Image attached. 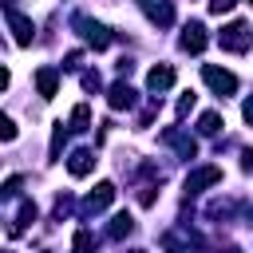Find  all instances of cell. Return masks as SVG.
Masks as SVG:
<instances>
[{
    "mask_svg": "<svg viewBox=\"0 0 253 253\" xmlns=\"http://www.w3.org/2000/svg\"><path fill=\"white\" fill-rule=\"evenodd\" d=\"M194 103H198V95H194V91H186V95L178 99V119H182V115H190V111H194Z\"/></svg>",
    "mask_w": 253,
    "mask_h": 253,
    "instance_id": "d6986e66",
    "label": "cell"
},
{
    "mask_svg": "<svg viewBox=\"0 0 253 253\" xmlns=\"http://www.w3.org/2000/svg\"><path fill=\"white\" fill-rule=\"evenodd\" d=\"M75 28L83 32V40H87L91 47H107V43H111V32H107L103 24H95V20H87V16H75Z\"/></svg>",
    "mask_w": 253,
    "mask_h": 253,
    "instance_id": "277c9868",
    "label": "cell"
},
{
    "mask_svg": "<svg viewBox=\"0 0 253 253\" xmlns=\"http://www.w3.org/2000/svg\"><path fill=\"white\" fill-rule=\"evenodd\" d=\"M146 16H150L154 24H170V20H174V8H170L166 0H162V4H146Z\"/></svg>",
    "mask_w": 253,
    "mask_h": 253,
    "instance_id": "5bb4252c",
    "label": "cell"
},
{
    "mask_svg": "<svg viewBox=\"0 0 253 253\" xmlns=\"http://www.w3.org/2000/svg\"><path fill=\"white\" fill-rule=\"evenodd\" d=\"M36 213H40V210H36V202H24V206H20V217L12 221V237H16V233H24V229L36 221Z\"/></svg>",
    "mask_w": 253,
    "mask_h": 253,
    "instance_id": "4fadbf2b",
    "label": "cell"
},
{
    "mask_svg": "<svg viewBox=\"0 0 253 253\" xmlns=\"http://www.w3.org/2000/svg\"><path fill=\"white\" fill-rule=\"evenodd\" d=\"M83 87H87V91H99V87H103V79H99L95 71H83Z\"/></svg>",
    "mask_w": 253,
    "mask_h": 253,
    "instance_id": "603a6c76",
    "label": "cell"
},
{
    "mask_svg": "<svg viewBox=\"0 0 253 253\" xmlns=\"http://www.w3.org/2000/svg\"><path fill=\"white\" fill-rule=\"evenodd\" d=\"M16 194H20V178H8L4 182V198H16Z\"/></svg>",
    "mask_w": 253,
    "mask_h": 253,
    "instance_id": "cb8c5ba5",
    "label": "cell"
},
{
    "mask_svg": "<svg viewBox=\"0 0 253 253\" xmlns=\"http://www.w3.org/2000/svg\"><path fill=\"white\" fill-rule=\"evenodd\" d=\"M213 182H221V170H217V166H202V170H194V174L186 178V194H202V190L213 186Z\"/></svg>",
    "mask_w": 253,
    "mask_h": 253,
    "instance_id": "5b68a950",
    "label": "cell"
},
{
    "mask_svg": "<svg viewBox=\"0 0 253 253\" xmlns=\"http://www.w3.org/2000/svg\"><path fill=\"white\" fill-rule=\"evenodd\" d=\"M233 4H237V0H210V12H213V16H221V12H233Z\"/></svg>",
    "mask_w": 253,
    "mask_h": 253,
    "instance_id": "7402d4cb",
    "label": "cell"
},
{
    "mask_svg": "<svg viewBox=\"0 0 253 253\" xmlns=\"http://www.w3.org/2000/svg\"><path fill=\"white\" fill-rule=\"evenodd\" d=\"M162 138H166L170 146H178V154H182V158H194V154H198V142H194V138H186V134H182V130H174V126H170Z\"/></svg>",
    "mask_w": 253,
    "mask_h": 253,
    "instance_id": "30bf717a",
    "label": "cell"
},
{
    "mask_svg": "<svg viewBox=\"0 0 253 253\" xmlns=\"http://www.w3.org/2000/svg\"><path fill=\"white\" fill-rule=\"evenodd\" d=\"M249 43H253V32H249V24H241V20H233V24L221 32V47H225V51H249Z\"/></svg>",
    "mask_w": 253,
    "mask_h": 253,
    "instance_id": "7a4b0ae2",
    "label": "cell"
},
{
    "mask_svg": "<svg viewBox=\"0 0 253 253\" xmlns=\"http://www.w3.org/2000/svg\"><path fill=\"white\" fill-rule=\"evenodd\" d=\"M4 16H8V28H12V36H16V43H32V36H36V24L16 8V4H4Z\"/></svg>",
    "mask_w": 253,
    "mask_h": 253,
    "instance_id": "6da1fadb",
    "label": "cell"
},
{
    "mask_svg": "<svg viewBox=\"0 0 253 253\" xmlns=\"http://www.w3.org/2000/svg\"><path fill=\"white\" fill-rule=\"evenodd\" d=\"M0 138H4V142L16 138V123H12V119H0Z\"/></svg>",
    "mask_w": 253,
    "mask_h": 253,
    "instance_id": "44dd1931",
    "label": "cell"
},
{
    "mask_svg": "<svg viewBox=\"0 0 253 253\" xmlns=\"http://www.w3.org/2000/svg\"><path fill=\"white\" fill-rule=\"evenodd\" d=\"M202 79H206L217 95H233V91H237V75H233V71H221V67H213V63L202 67Z\"/></svg>",
    "mask_w": 253,
    "mask_h": 253,
    "instance_id": "3957f363",
    "label": "cell"
},
{
    "mask_svg": "<svg viewBox=\"0 0 253 253\" xmlns=\"http://www.w3.org/2000/svg\"><path fill=\"white\" fill-rule=\"evenodd\" d=\"M130 229H134V221H130V213H119V217L111 221V237H115V241H119V237H126Z\"/></svg>",
    "mask_w": 253,
    "mask_h": 253,
    "instance_id": "2e32d148",
    "label": "cell"
},
{
    "mask_svg": "<svg viewBox=\"0 0 253 253\" xmlns=\"http://www.w3.org/2000/svg\"><path fill=\"white\" fill-rule=\"evenodd\" d=\"M67 170H71L75 178H87V174L95 170V154H91V150H75V154L67 158Z\"/></svg>",
    "mask_w": 253,
    "mask_h": 253,
    "instance_id": "9c48e42d",
    "label": "cell"
},
{
    "mask_svg": "<svg viewBox=\"0 0 253 253\" xmlns=\"http://www.w3.org/2000/svg\"><path fill=\"white\" fill-rule=\"evenodd\" d=\"M198 130H202V134H217V130H221V115H217V111H206V115L198 119Z\"/></svg>",
    "mask_w": 253,
    "mask_h": 253,
    "instance_id": "9a60e30c",
    "label": "cell"
},
{
    "mask_svg": "<svg viewBox=\"0 0 253 253\" xmlns=\"http://www.w3.org/2000/svg\"><path fill=\"white\" fill-rule=\"evenodd\" d=\"M221 253H237V249H233V245H229V249H221Z\"/></svg>",
    "mask_w": 253,
    "mask_h": 253,
    "instance_id": "484cf974",
    "label": "cell"
},
{
    "mask_svg": "<svg viewBox=\"0 0 253 253\" xmlns=\"http://www.w3.org/2000/svg\"><path fill=\"white\" fill-rule=\"evenodd\" d=\"M241 170H253V150H245V154H241Z\"/></svg>",
    "mask_w": 253,
    "mask_h": 253,
    "instance_id": "d4e9b609",
    "label": "cell"
},
{
    "mask_svg": "<svg viewBox=\"0 0 253 253\" xmlns=\"http://www.w3.org/2000/svg\"><path fill=\"white\" fill-rule=\"evenodd\" d=\"M36 87H40V95H43V99H51V95H55V87H59L55 67H40V71H36Z\"/></svg>",
    "mask_w": 253,
    "mask_h": 253,
    "instance_id": "7c38bea8",
    "label": "cell"
},
{
    "mask_svg": "<svg viewBox=\"0 0 253 253\" xmlns=\"http://www.w3.org/2000/svg\"><path fill=\"white\" fill-rule=\"evenodd\" d=\"M146 87H150V91H166V87H174V67H166V63L150 67V75H146Z\"/></svg>",
    "mask_w": 253,
    "mask_h": 253,
    "instance_id": "52a82bcc",
    "label": "cell"
},
{
    "mask_svg": "<svg viewBox=\"0 0 253 253\" xmlns=\"http://www.w3.org/2000/svg\"><path fill=\"white\" fill-rule=\"evenodd\" d=\"M111 198H115V186H111V182H99V186L87 194V210H107Z\"/></svg>",
    "mask_w": 253,
    "mask_h": 253,
    "instance_id": "8fae6325",
    "label": "cell"
},
{
    "mask_svg": "<svg viewBox=\"0 0 253 253\" xmlns=\"http://www.w3.org/2000/svg\"><path fill=\"white\" fill-rule=\"evenodd\" d=\"M107 103H111L115 111H123V107H134V87H130V83H115V87L107 91Z\"/></svg>",
    "mask_w": 253,
    "mask_h": 253,
    "instance_id": "ba28073f",
    "label": "cell"
},
{
    "mask_svg": "<svg viewBox=\"0 0 253 253\" xmlns=\"http://www.w3.org/2000/svg\"><path fill=\"white\" fill-rule=\"evenodd\" d=\"M87 123H91V111L79 103V107L71 111V130H87Z\"/></svg>",
    "mask_w": 253,
    "mask_h": 253,
    "instance_id": "e0dca14e",
    "label": "cell"
},
{
    "mask_svg": "<svg viewBox=\"0 0 253 253\" xmlns=\"http://www.w3.org/2000/svg\"><path fill=\"white\" fill-rule=\"evenodd\" d=\"M206 43H210V40H206V28H202V24H186V28H182V51H194V55H198Z\"/></svg>",
    "mask_w": 253,
    "mask_h": 253,
    "instance_id": "8992f818",
    "label": "cell"
},
{
    "mask_svg": "<svg viewBox=\"0 0 253 253\" xmlns=\"http://www.w3.org/2000/svg\"><path fill=\"white\" fill-rule=\"evenodd\" d=\"M249 4H253V0H249Z\"/></svg>",
    "mask_w": 253,
    "mask_h": 253,
    "instance_id": "4316f807",
    "label": "cell"
},
{
    "mask_svg": "<svg viewBox=\"0 0 253 253\" xmlns=\"http://www.w3.org/2000/svg\"><path fill=\"white\" fill-rule=\"evenodd\" d=\"M63 138H67V126H63V123H55V130H51V158H59Z\"/></svg>",
    "mask_w": 253,
    "mask_h": 253,
    "instance_id": "ac0fdd59",
    "label": "cell"
},
{
    "mask_svg": "<svg viewBox=\"0 0 253 253\" xmlns=\"http://www.w3.org/2000/svg\"><path fill=\"white\" fill-rule=\"evenodd\" d=\"M75 253H91V233H87V229L75 233Z\"/></svg>",
    "mask_w": 253,
    "mask_h": 253,
    "instance_id": "ffe728a7",
    "label": "cell"
}]
</instances>
